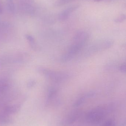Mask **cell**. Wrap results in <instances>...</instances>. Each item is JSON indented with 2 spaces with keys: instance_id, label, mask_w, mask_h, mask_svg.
Masks as SVG:
<instances>
[{
  "instance_id": "cell-10",
  "label": "cell",
  "mask_w": 126,
  "mask_h": 126,
  "mask_svg": "<svg viewBox=\"0 0 126 126\" xmlns=\"http://www.w3.org/2000/svg\"><path fill=\"white\" fill-rule=\"evenodd\" d=\"M102 126H115V124L113 120L110 119L105 122Z\"/></svg>"
},
{
  "instance_id": "cell-8",
  "label": "cell",
  "mask_w": 126,
  "mask_h": 126,
  "mask_svg": "<svg viewBox=\"0 0 126 126\" xmlns=\"http://www.w3.org/2000/svg\"><path fill=\"white\" fill-rule=\"evenodd\" d=\"M74 0H58L55 5L57 6H62Z\"/></svg>"
},
{
  "instance_id": "cell-3",
  "label": "cell",
  "mask_w": 126,
  "mask_h": 126,
  "mask_svg": "<svg viewBox=\"0 0 126 126\" xmlns=\"http://www.w3.org/2000/svg\"><path fill=\"white\" fill-rule=\"evenodd\" d=\"M43 73L47 77L55 82H61L67 80L69 75L63 72H55L50 70L43 69Z\"/></svg>"
},
{
  "instance_id": "cell-11",
  "label": "cell",
  "mask_w": 126,
  "mask_h": 126,
  "mask_svg": "<svg viewBox=\"0 0 126 126\" xmlns=\"http://www.w3.org/2000/svg\"><path fill=\"white\" fill-rule=\"evenodd\" d=\"M126 64H121L119 66V69L120 71L123 73H126Z\"/></svg>"
},
{
  "instance_id": "cell-1",
  "label": "cell",
  "mask_w": 126,
  "mask_h": 126,
  "mask_svg": "<svg viewBox=\"0 0 126 126\" xmlns=\"http://www.w3.org/2000/svg\"><path fill=\"white\" fill-rule=\"evenodd\" d=\"M89 38V35L85 31L77 32L73 37V43L68 51L61 58V62L66 63L71 60L86 45Z\"/></svg>"
},
{
  "instance_id": "cell-6",
  "label": "cell",
  "mask_w": 126,
  "mask_h": 126,
  "mask_svg": "<svg viewBox=\"0 0 126 126\" xmlns=\"http://www.w3.org/2000/svg\"><path fill=\"white\" fill-rule=\"evenodd\" d=\"M7 4L9 11L12 13L14 12L15 7L12 0H7Z\"/></svg>"
},
{
  "instance_id": "cell-7",
  "label": "cell",
  "mask_w": 126,
  "mask_h": 126,
  "mask_svg": "<svg viewBox=\"0 0 126 126\" xmlns=\"http://www.w3.org/2000/svg\"><path fill=\"white\" fill-rule=\"evenodd\" d=\"M78 117V115L77 113H74L72 115L70 116V117H69L68 118V120L67 121V123L68 124H72L74 123L77 118Z\"/></svg>"
},
{
  "instance_id": "cell-13",
  "label": "cell",
  "mask_w": 126,
  "mask_h": 126,
  "mask_svg": "<svg viewBox=\"0 0 126 126\" xmlns=\"http://www.w3.org/2000/svg\"><path fill=\"white\" fill-rule=\"evenodd\" d=\"M2 13V9L1 8V6L0 4V14H1Z\"/></svg>"
},
{
  "instance_id": "cell-9",
  "label": "cell",
  "mask_w": 126,
  "mask_h": 126,
  "mask_svg": "<svg viewBox=\"0 0 126 126\" xmlns=\"http://www.w3.org/2000/svg\"><path fill=\"white\" fill-rule=\"evenodd\" d=\"M126 19V15L122 14V15L119 16L117 17L116 18L115 20L114 21L116 23H121L124 21Z\"/></svg>"
},
{
  "instance_id": "cell-2",
  "label": "cell",
  "mask_w": 126,
  "mask_h": 126,
  "mask_svg": "<svg viewBox=\"0 0 126 126\" xmlns=\"http://www.w3.org/2000/svg\"><path fill=\"white\" fill-rule=\"evenodd\" d=\"M105 116V110L100 107L89 112L87 115L86 119L90 123L98 124L103 120Z\"/></svg>"
},
{
  "instance_id": "cell-5",
  "label": "cell",
  "mask_w": 126,
  "mask_h": 126,
  "mask_svg": "<svg viewBox=\"0 0 126 126\" xmlns=\"http://www.w3.org/2000/svg\"><path fill=\"white\" fill-rule=\"evenodd\" d=\"M20 107L18 105L8 106L4 107L2 110L1 114L3 115L8 117L10 115L16 113L19 111Z\"/></svg>"
},
{
  "instance_id": "cell-12",
  "label": "cell",
  "mask_w": 126,
  "mask_h": 126,
  "mask_svg": "<svg viewBox=\"0 0 126 126\" xmlns=\"http://www.w3.org/2000/svg\"><path fill=\"white\" fill-rule=\"evenodd\" d=\"M93 1L95 2H100V1H102L104 0H92Z\"/></svg>"
},
{
  "instance_id": "cell-4",
  "label": "cell",
  "mask_w": 126,
  "mask_h": 126,
  "mask_svg": "<svg viewBox=\"0 0 126 126\" xmlns=\"http://www.w3.org/2000/svg\"><path fill=\"white\" fill-rule=\"evenodd\" d=\"M79 7V5H75L65 9L59 14L58 16L59 20L64 21L67 20Z\"/></svg>"
}]
</instances>
